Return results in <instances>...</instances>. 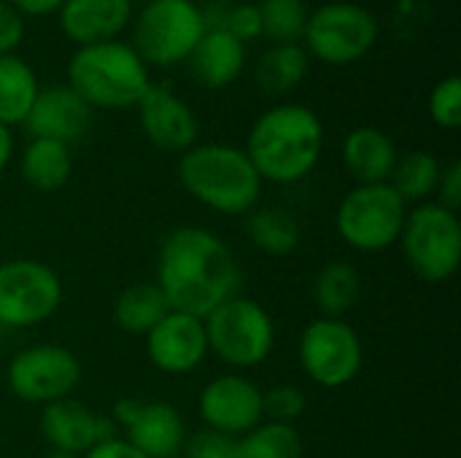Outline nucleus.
<instances>
[{
  "instance_id": "nucleus-1",
  "label": "nucleus",
  "mask_w": 461,
  "mask_h": 458,
  "mask_svg": "<svg viewBox=\"0 0 461 458\" xmlns=\"http://www.w3.org/2000/svg\"><path fill=\"white\" fill-rule=\"evenodd\" d=\"M240 278L232 248L203 227H178L159 246L154 283L170 310L205 319L238 294Z\"/></svg>"
},
{
  "instance_id": "nucleus-2",
  "label": "nucleus",
  "mask_w": 461,
  "mask_h": 458,
  "mask_svg": "<svg viewBox=\"0 0 461 458\" xmlns=\"http://www.w3.org/2000/svg\"><path fill=\"white\" fill-rule=\"evenodd\" d=\"M321 148L324 124L319 113L300 103H278L251 124L243 151L262 184H297L319 165Z\"/></svg>"
},
{
  "instance_id": "nucleus-3",
  "label": "nucleus",
  "mask_w": 461,
  "mask_h": 458,
  "mask_svg": "<svg viewBox=\"0 0 461 458\" xmlns=\"http://www.w3.org/2000/svg\"><path fill=\"white\" fill-rule=\"evenodd\" d=\"M178 181L189 197L224 216H246L262 194V178L251 159L230 143H194L181 154Z\"/></svg>"
},
{
  "instance_id": "nucleus-4",
  "label": "nucleus",
  "mask_w": 461,
  "mask_h": 458,
  "mask_svg": "<svg viewBox=\"0 0 461 458\" xmlns=\"http://www.w3.org/2000/svg\"><path fill=\"white\" fill-rule=\"evenodd\" d=\"M68 86L95 111L135 108L151 86L149 65L127 40L78 46L68 59Z\"/></svg>"
},
{
  "instance_id": "nucleus-5",
  "label": "nucleus",
  "mask_w": 461,
  "mask_h": 458,
  "mask_svg": "<svg viewBox=\"0 0 461 458\" xmlns=\"http://www.w3.org/2000/svg\"><path fill=\"white\" fill-rule=\"evenodd\" d=\"M378 35L381 24L367 5L351 0H332L316 5L308 13L300 43L311 59L343 67L365 59L375 49Z\"/></svg>"
},
{
  "instance_id": "nucleus-6",
  "label": "nucleus",
  "mask_w": 461,
  "mask_h": 458,
  "mask_svg": "<svg viewBox=\"0 0 461 458\" xmlns=\"http://www.w3.org/2000/svg\"><path fill=\"white\" fill-rule=\"evenodd\" d=\"M205 30V11L197 3L149 0L132 22L130 46L149 67H173L189 59Z\"/></svg>"
},
{
  "instance_id": "nucleus-7",
  "label": "nucleus",
  "mask_w": 461,
  "mask_h": 458,
  "mask_svg": "<svg viewBox=\"0 0 461 458\" xmlns=\"http://www.w3.org/2000/svg\"><path fill=\"white\" fill-rule=\"evenodd\" d=\"M208 354L232 370H251L262 364L276 346V327L270 313L249 297H230L205 319Z\"/></svg>"
},
{
  "instance_id": "nucleus-8",
  "label": "nucleus",
  "mask_w": 461,
  "mask_h": 458,
  "mask_svg": "<svg viewBox=\"0 0 461 458\" xmlns=\"http://www.w3.org/2000/svg\"><path fill=\"white\" fill-rule=\"evenodd\" d=\"M400 246L408 267L427 283H446L461 265L459 216L438 202H421L408 211Z\"/></svg>"
},
{
  "instance_id": "nucleus-9",
  "label": "nucleus",
  "mask_w": 461,
  "mask_h": 458,
  "mask_svg": "<svg viewBox=\"0 0 461 458\" xmlns=\"http://www.w3.org/2000/svg\"><path fill=\"white\" fill-rule=\"evenodd\" d=\"M405 216L408 205L389 184H367L354 186L340 200L335 227L354 251L378 254L400 243Z\"/></svg>"
},
{
  "instance_id": "nucleus-10",
  "label": "nucleus",
  "mask_w": 461,
  "mask_h": 458,
  "mask_svg": "<svg viewBox=\"0 0 461 458\" xmlns=\"http://www.w3.org/2000/svg\"><path fill=\"white\" fill-rule=\"evenodd\" d=\"M303 373L321 389L348 386L365 362L362 337L343 319H316L311 321L297 346Z\"/></svg>"
},
{
  "instance_id": "nucleus-11",
  "label": "nucleus",
  "mask_w": 461,
  "mask_h": 458,
  "mask_svg": "<svg viewBox=\"0 0 461 458\" xmlns=\"http://www.w3.org/2000/svg\"><path fill=\"white\" fill-rule=\"evenodd\" d=\"M62 302L59 275L38 259H11L0 265V324L27 329L43 324Z\"/></svg>"
},
{
  "instance_id": "nucleus-12",
  "label": "nucleus",
  "mask_w": 461,
  "mask_h": 458,
  "mask_svg": "<svg viewBox=\"0 0 461 458\" xmlns=\"http://www.w3.org/2000/svg\"><path fill=\"white\" fill-rule=\"evenodd\" d=\"M5 383L16 400L43 408L73 397L81 383V364L68 348L41 343L19 351L8 362Z\"/></svg>"
},
{
  "instance_id": "nucleus-13",
  "label": "nucleus",
  "mask_w": 461,
  "mask_h": 458,
  "mask_svg": "<svg viewBox=\"0 0 461 458\" xmlns=\"http://www.w3.org/2000/svg\"><path fill=\"white\" fill-rule=\"evenodd\" d=\"M113 421L135 451L146 458H178L186 443L181 413L167 402L124 397L113 405Z\"/></svg>"
},
{
  "instance_id": "nucleus-14",
  "label": "nucleus",
  "mask_w": 461,
  "mask_h": 458,
  "mask_svg": "<svg viewBox=\"0 0 461 458\" xmlns=\"http://www.w3.org/2000/svg\"><path fill=\"white\" fill-rule=\"evenodd\" d=\"M197 410H200L205 429L227 435V437H243L246 432H251L254 427L265 421L262 389L238 373L213 378L200 391Z\"/></svg>"
},
{
  "instance_id": "nucleus-15",
  "label": "nucleus",
  "mask_w": 461,
  "mask_h": 458,
  "mask_svg": "<svg viewBox=\"0 0 461 458\" xmlns=\"http://www.w3.org/2000/svg\"><path fill=\"white\" fill-rule=\"evenodd\" d=\"M135 108L143 135L159 151L184 154L197 143L200 121L192 105L181 94H176L173 86L151 81V86L146 89V94Z\"/></svg>"
},
{
  "instance_id": "nucleus-16",
  "label": "nucleus",
  "mask_w": 461,
  "mask_h": 458,
  "mask_svg": "<svg viewBox=\"0 0 461 458\" xmlns=\"http://www.w3.org/2000/svg\"><path fill=\"white\" fill-rule=\"evenodd\" d=\"M143 340L149 362L165 375H189L208 356L205 324L189 313L170 310Z\"/></svg>"
},
{
  "instance_id": "nucleus-17",
  "label": "nucleus",
  "mask_w": 461,
  "mask_h": 458,
  "mask_svg": "<svg viewBox=\"0 0 461 458\" xmlns=\"http://www.w3.org/2000/svg\"><path fill=\"white\" fill-rule=\"evenodd\" d=\"M41 435L51 445L54 454L62 456H84L97 443L113 437L108 421L95 416L84 402L68 397L51 405H43L41 413Z\"/></svg>"
},
{
  "instance_id": "nucleus-18",
  "label": "nucleus",
  "mask_w": 461,
  "mask_h": 458,
  "mask_svg": "<svg viewBox=\"0 0 461 458\" xmlns=\"http://www.w3.org/2000/svg\"><path fill=\"white\" fill-rule=\"evenodd\" d=\"M89 124L92 108L68 84H62L38 92L22 127L27 130L30 138H46L70 146L84 138Z\"/></svg>"
},
{
  "instance_id": "nucleus-19",
  "label": "nucleus",
  "mask_w": 461,
  "mask_h": 458,
  "mask_svg": "<svg viewBox=\"0 0 461 458\" xmlns=\"http://www.w3.org/2000/svg\"><path fill=\"white\" fill-rule=\"evenodd\" d=\"M57 22L62 35L76 46L113 40L132 22V0H65Z\"/></svg>"
},
{
  "instance_id": "nucleus-20",
  "label": "nucleus",
  "mask_w": 461,
  "mask_h": 458,
  "mask_svg": "<svg viewBox=\"0 0 461 458\" xmlns=\"http://www.w3.org/2000/svg\"><path fill=\"white\" fill-rule=\"evenodd\" d=\"M186 62L197 84L205 89H224L235 84L246 67V43H240L224 27H208Z\"/></svg>"
},
{
  "instance_id": "nucleus-21",
  "label": "nucleus",
  "mask_w": 461,
  "mask_h": 458,
  "mask_svg": "<svg viewBox=\"0 0 461 458\" xmlns=\"http://www.w3.org/2000/svg\"><path fill=\"white\" fill-rule=\"evenodd\" d=\"M340 159L357 186L389 184L392 170L397 165V146L378 127H357L346 135Z\"/></svg>"
},
{
  "instance_id": "nucleus-22",
  "label": "nucleus",
  "mask_w": 461,
  "mask_h": 458,
  "mask_svg": "<svg viewBox=\"0 0 461 458\" xmlns=\"http://www.w3.org/2000/svg\"><path fill=\"white\" fill-rule=\"evenodd\" d=\"M19 173L27 186L35 192H57L68 184L73 173V154L70 146L46 140V138H30V143L22 151Z\"/></svg>"
},
{
  "instance_id": "nucleus-23",
  "label": "nucleus",
  "mask_w": 461,
  "mask_h": 458,
  "mask_svg": "<svg viewBox=\"0 0 461 458\" xmlns=\"http://www.w3.org/2000/svg\"><path fill=\"white\" fill-rule=\"evenodd\" d=\"M41 92L38 76L27 59L19 54L0 57V124L16 127L24 124L35 97Z\"/></svg>"
},
{
  "instance_id": "nucleus-24",
  "label": "nucleus",
  "mask_w": 461,
  "mask_h": 458,
  "mask_svg": "<svg viewBox=\"0 0 461 458\" xmlns=\"http://www.w3.org/2000/svg\"><path fill=\"white\" fill-rule=\"evenodd\" d=\"M311 70L303 43H273L257 62V84L265 94L281 97L294 92Z\"/></svg>"
},
{
  "instance_id": "nucleus-25",
  "label": "nucleus",
  "mask_w": 461,
  "mask_h": 458,
  "mask_svg": "<svg viewBox=\"0 0 461 458\" xmlns=\"http://www.w3.org/2000/svg\"><path fill=\"white\" fill-rule=\"evenodd\" d=\"M167 313L170 305L157 283H132L113 300L116 327L135 337H146Z\"/></svg>"
},
{
  "instance_id": "nucleus-26",
  "label": "nucleus",
  "mask_w": 461,
  "mask_h": 458,
  "mask_svg": "<svg viewBox=\"0 0 461 458\" xmlns=\"http://www.w3.org/2000/svg\"><path fill=\"white\" fill-rule=\"evenodd\" d=\"M362 294L359 273L346 262H330L319 270L313 281V302L321 319H343L357 308Z\"/></svg>"
},
{
  "instance_id": "nucleus-27",
  "label": "nucleus",
  "mask_w": 461,
  "mask_h": 458,
  "mask_svg": "<svg viewBox=\"0 0 461 458\" xmlns=\"http://www.w3.org/2000/svg\"><path fill=\"white\" fill-rule=\"evenodd\" d=\"M246 235L249 240L270 254V256H286L300 246V224L297 219L284 208H254L246 213Z\"/></svg>"
},
{
  "instance_id": "nucleus-28",
  "label": "nucleus",
  "mask_w": 461,
  "mask_h": 458,
  "mask_svg": "<svg viewBox=\"0 0 461 458\" xmlns=\"http://www.w3.org/2000/svg\"><path fill=\"white\" fill-rule=\"evenodd\" d=\"M443 165L429 151H408L397 157V165L392 170L389 186L408 202H429V197L438 189Z\"/></svg>"
},
{
  "instance_id": "nucleus-29",
  "label": "nucleus",
  "mask_w": 461,
  "mask_h": 458,
  "mask_svg": "<svg viewBox=\"0 0 461 458\" xmlns=\"http://www.w3.org/2000/svg\"><path fill=\"white\" fill-rule=\"evenodd\" d=\"M235 458H303V440L294 427L262 421L235 440Z\"/></svg>"
},
{
  "instance_id": "nucleus-30",
  "label": "nucleus",
  "mask_w": 461,
  "mask_h": 458,
  "mask_svg": "<svg viewBox=\"0 0 461 458\" xmlns=\"http://www.w3.org/2000/svg\"><path fill=\"white\" fill-rule=\"evenodd\" d=\"M262 13V35L270 43H300L308 22L305 0H262L257 3Z\"/></svg>"
},
{
  "instance_id": "nucleus-31",
  "label": "nucleus",
  "mask_w": 461,
  "mask_h": 458,
  "mask_svg": "<svg viewBox=\"0 0 461 458\" xmlns=\"http://www.w3.org/2000/svg\"><path fill=\"white\" fill-rule=\"evenodd\" d=\"M429 119L440 130H459L461 124V78L459 76H446L440 78L427 100Z\"/></svg>"
},
{
  "instance_id": "nucleus-32",
  "label": "nucleus",
  "mask_w": 461,
  "mask_h": 458,
  "mask_svg": "<svg viewBox=\"0 0 461 458\" xmlns=\"http://www.w3.org/2000/svg\"><path fill=\"white\" fill-rule=\"evenodd\" d=\"M305 405H308L305 394L289 383L262 391V416L265 421H273V424L294 427V421L305 413Z\"/></svg>"
},
{
  "instance_id": "nucleus-33",
  "label": "nucleus",
  "mask_w": 461,
  "mask_h": 458,
  "mask_svg": "<svg viewBox=\"0 0 461 458\" xmlns=\"http://www.w3.org/2000/svg\"><path fill=\"white\" fill-rule=\"evenodd\" d=\"M208 27H224L230 35H235L240 43L249 46L251 40L262 38V13L257 3H238V5H230L224 16Z\"/></svg>"
},
{
  "instance_id": "nucleus-34",
  "label": "nucleus",
  "mask_w": 461,
  "mask_h": 458,
  "mask_svg": "<svg viewBox=\"0 0 461 458\" xmlns=\"http://www.w3.org/2000/svg\"><path fill=\"white\" fill-rule=\"evenodd\" d=\"M235 440L238 437H227L211 429H203L192 437H186L184 443V458H235Z\"/></svg>"
},
{
  "instance_id": "nucleus-35",
  "label": "nucleus",
  "mask_w": 461,
  "mask_h": 458,
  "mask_svg": "<svg viewBox=\"0 0 461 458\" xmlns=\"http://www.w3.org/2000/svg\"><path fill=\"white\" fill-rule=\"evenodd\" d=\"M22 38H24V19L5 0H0V57L16 54Z\"/></svg>"
},
{
  "instance_id": "nucleus-36",
  "label": "nucleus",
  "mask_w": 461,
  "mask_h": 458,
  "mask_svg": "<svg viewBox=\"0 0 461 458\" xmlns=\"http://www.w3.org/2000/svg\"><path fill=\"white\" fill-rule=\"evenodd\" d=\"M435 194H438V205H443V208H448V211L459 213V208H461V165L459 162H451V165H446V167H443Z\"/></svg>"
},
{
  "instance_id": "nucleus-37",
  "label": "nucleus",
  "mask_w": 461,
  "mask_h": 458,
  "mask_svg": "<svg viewBox=\"0 0 461 458\" xmlns=\"http://www.w3.org/2000/svg\"><path fill=\"white\" fill-rule=\"evenodd\" d=\"M81 458H146L140 451H135L127 440L122 437H108L97 443L92 451H86Z\"/></svg>"
},
{
  "instance_id": "nucleus-38",
  "label": "nucleus",
  "mask_w": 461,
  "mask_h": 458,
  "mask_svg": "<svg viewBox=\"0 0 461 458\" xmlns=\"http://www.w3.org/2000/svg\"><path fill=\"white\" fill-rule=\"evenodd\" d=\"M22 19H43L49 13H57L65 0H5Z\"/></svg>"
},
{
  "instance_id": "nucleus-39",
  "label": "nucleus",
  "mask_w": 461,
  "mask_h": 458,
  "mask_svg": "<svg viewBox=\"0 0 461 458\" xmlns=\"http://www.w3.org/2000/svg\"><path fill=\"white\" fill-rule=\"evenodd\" d=\"M14 154V138H11V130L0 124V173L5 170L8 159Z\"/></svg>"
}]
</instances>
